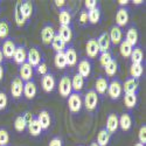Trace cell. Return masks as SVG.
<instances>
[{"mask_svg": "<svg viewBox=\"0 0 146 146\" xmlns=\"http://www.w3.org/2000/svg\"><path fill=\"white\" fill-rule=\"evenodd\" d=\"M72 88H71V77L68 74H64L62 77H61L60 82H58V92L60 95L64 97V98H68L69 95L71 94Z\"/></svg>", "mask_w": 146, "mask_h": 146, "instance_id": "obj_1", "label": "cell"}, {"mask_svg": "<svg viewBox=\"0 0 146 146\" xmlns=\"http://www.w3.org/2000/svg\"><path fill=\"white\" fill-rule=\"evenodd\" d=\"M82 97L78 92H71L68 97V108H69V110L70 112L72 113H77L81 111V109H82Z\"/></svg>", "mask_w": 146, "mask_h": 146, "instance_id": "obj_2", "label": "cell"}, {"mask_svg": "<svg viewBox=\"0 0 146 146\" xmlns=\"http://www.w3.org/2000/svg\"><path fill=\"white\" fill-rule=\"evenodd\" d=\"M98 105V94H97L94 89L87 91L84 95V106L88 111H94Z\"/></svg>", "mask_w": 146, "mask_h": 146, "instance_id": "obj_3", "label": "cell"}, {"mask_svg": "<svg viewBox=\"0 0 146 146\" xmlns=\"http://www.w3.org/2000/svg\"><path fill=\"white\" fill-rule=\"evenodd\" d=\"M106 91H108L109 96H110V98L116 101L121 96V94H123V86H121L119 80H112L110 83H109Z\"/></svg>", "mask_w": 146, "mask_h": 146, "instance_id": "obj_4", "label": "cell"}, {"mask_svg": "<svg viewBox=\"0 0 146 146\" xmlns=\"http://www.w3.org/2000/svg\"><path fill=\"white\" fill-rule=\"evenodd\" d=\"M41 62H42V55L40 50L35 47L31 48L27 53V63H29L34 68V67H38Z\"/></svg>", "mask_w": 146, "mask_h": 146, "instance_id": "obj_5", "label": "cell"}, {"mask_svg": "<svg viewBox=\"0 0 146 146\" xmlns=\"http://www.w3.org/2000/svg\"><path fill=\"white\" fill-rule=\"evenodd\" d=\"M130 19V14H129V9L126 7H119L117 13H116V23L117 26L120 28L123 26H126Z\"/></svg>", "mask_w": 146, "mask_h": 146, "instance_id": "obj_6", "label": "cell"}, {"mask_svg": "<svg viewBox=\"0 0 146 146\" xmlns=\"http://www.w3.org/2000/svg\"><path fill=\"white\" fill-rule=\"evenodd\" d=\"M23 92V82L20 77H15L11 83V94L13 96V98L18 100L22 96Z\"/></svg>", "mask_w": 146, "mask_h": 146, "instance_id": "obj_7", "label": "cell"}, {"mask_svg": "<svg viewBox=\"0 0 146 146\" xmlns=\"http://www.w3.org/2000/svg\"><path fill=\"white\" fill-rule=\"evenodd\" d=\"M77 74L83 78H88L91 74V62L88 58H83L80 61L77 66Z\"/></svg>", "mask_w": 146, "mask_h": 146, "instance_id": "obj_8", "label": "cell"}, {"mask_svg": "<svg viewBox=\"0 0 146 146\" xmlns=\"http://www.w3.org/2000/svg\"><path fill=\"white\" fill-rule=\"evenodd\" d=\"M15 43L12 39H6L3 43V47L0 48L3 52V55L4 57L6 58H13V55H14V52H15Z\"/></svg>", "mask_w": 146, "mask_h": 146, "instance_id": "obj_9", "label": "cell"}, {"mask_svg": "<svg viewBox=\"0 0 146 146\" xmlns=\"http://www.w3.org/2000/svg\"><path fill=\"white\" fill-rule=\"evenodd\" d=\"M55 31L54 27L50 25H46L42 29H41V40L44 44H50L54 36H55Z\"/></svg>", "mask_w": 146, "mask_h": 146, "instance_id": "obj_10", "label": "cell"}, {"mask_svg": "<svg viewBox=\"0 0 146 146\" xmlns=\"http://www.w3.org/2000/svg\"><path fill=\"white\" fill-rule=\"evenodd\" d=\"M19 74H20V76H19V77L22 80V82H23V81H25V82L31 81V80H32V77H33V74H34L33 67H32L29 63L25 62L23 64H21V66H20Z\"/></svg>", "mask_w": 146, "mask_h": 146, "instance_id": "obj_11", "label": "cell"}, {"mask_svg": "<svg viewBox=\"0 0 146 146\" xmlns=\"http://www.w3.org/2000/svg\"><path fill=\"white\" fill-rule=\"evenodd\" d=\"M13 60H14V62L19 66L27 62V52H26L25 46H17L14 55H13Z\"/></svg>", "mask_w": 146, "mask_h": 146, "instance_id": "obj_12", "label": "cell"}, {"mask_svg": "<svg viewBox=\"0 0 146 146\" xmlns=\"http://www.w3.org/2000/svg\"><path fill=\"white\" fill-rule=\"evenodd\" d=\"M36 92H38V89H36V84L34 81H28L26 83H23V96L26 97L27 100H33L36 96Z\"/></svg>", "mask_w": 146, "mask_h": 146, "instance_id": "obj_13", "label": "cell"}, {"mask_svg": "<svg viewBox=\"0 0 146 146\" xmlns=\"http://www.w3.org/2000/svg\"><path fill=\"white\" fill-rule=\"evenodd\" d=\"M41 84H42V89L46 92H52L55 88V77H54V75L49 74V72L43 75Z\"/></svg>", "mask_w": 146, "mask_h": 146, "instance_id": "obj_14", "label": "cell"}, {"mask_svg": "<svg viewBox=\"0 0 146 146\" xmlns=\"http://www.w3.org/2000/svg\"><path fill=\"white\" fill-rule=\"evenodd\" d=\"M119 125H118V116L116 113H110L106 118V126L105 130L110 133H115L118 130Z\"/></svg>", "mask_w": 146, "mask_h": 146, "instance_id": "obj_15", "label": "cell"}, {"mask_svg": "<svg viewBox=\"0 0 146 146\" xmlns=\"http://www.w3.org/2000/svg\"><path fill=\"white\" fill-rule=\"evenodd\" d=\"M96 41H97V44H98L100 53L109 52V48H110L111 42H110V39H109V34L108 33H102Z\"/></svg>", "mask_w": 146, "mask_h": 146, "instance_id": "obj_16", "label": "cell"}, {"mask_svg": "<svg viewBox=\"0 0 146 146\" xmlns=\"http://www.w3.org/2000/svg\"><path fill=\"white\" fill-rule=\"evenodd\" d=\"M64 56L67 60V66L69 67H74L77 63V53L75 50V48L72 46H69L66 48L64 50Z\"/></svg>", "mask_w": 146, "mask_h": 146, "instance_id": "obj_17", "label": "cell"}, {"mask_svg": "<svg viewBox=\"0 0 146 146\" xmlns=\"http://www.w3.org/2000/svg\"><path fill=\"white\" fill-rule=\"evenodd\" d=\"M121 86H123V91H125V94H137L139 83H138V80L127 78L125 83L121 84Z\"/></svg>", "mask_w": 146, "mask_h": 146, "instance_id": "obj_18", "label": "cell"}, {"mask_svg": "<svg viewBox=\"0 0 146 146\" xmlns=\"http://www.w3.org/2000/svg\"><path fill=\"white\" fill-rule=\"evenodd\" d=\"M86 52H87V55L89 57H96L97 55L100 54V49H98V44H97V41L96 39H90L88 40L87 44H86Z\"/></svg>", "mask_w": 146, "mask_h": 146, "instance_id": "obj_19", "label": "cell"}, {"mask_svg": "<svg viewBox=\"0 0 146 146\" xmlns=\"http://www.w3.org/2000/svg\"><path fill=\"white\" fill-rule=\"evenodd\" d=\"M109 39H110V42H112L115 46L119 44L121 42V39H123V32H121V28H119L118 26H113L110 29Z\"/></svg>", "mask_w": 146, "mask_h": 146, "instance_id": "obj_20", "label": "cell"}, {"mask_svg": "<svg viewBox=\"0 0 146 146\" xmlns=\"http://www.w3.org/2000/svg\"><path fill=\"white\" fill-rule=\"evenodd\" d=\"M20 12L25 21L28 20L33 15V4L31 1H23V3L20 1Z\"/></svg>", "mask_w": 146, "mask_h": 146, "instance_id": "obj_21", "label": "cell"}, {"mask_svg": "<svg viewBox=\"0 0 146 146\" xmlns=\"http://www.w3.org/2000/svg\"><path fill=\"white\" fill-rule=\"evenodd\" d=\"M58 21L61 26H70L71 23V14L69 8H62L58 13Z\"/></svg>", "mask_w": 146, "mask_h": 146, "instance_id": "obj_22", "label": "cell"}, {"mask_svg": "<svg viewBox=\"0 0 146 146\" xmlns=\"http://www.w3.org/2000/svg\"><path fill=\"white\" fill-rule=\"evenodd\" d=\"M57 35L62 39L66 43L70 42L71 39H72V31H71V27L70 26H60L58 28V32H57Z\"/></svg>", "mask_w": 146, "mask_h": 146, "instance_id": "obj_23", "label": "cell"}, {"mask_svg": "<svg viewBox=\"0 0 146 146\" xmlns=\"http://www.w3.org/2000/svg\"><path fill=\"white\" fill-rule=\"evenodd\" d=\"M108 86H109V82L105 77H102L100 76L96 80V83H95V91L100 95H104L108 90Z\"/></svg>", "mask_w": 146, "mask_h": 146, "instance_id": "obj_24", "label": "cell"}, {"mask_svg": "<svg viewBox=\"0 0 146 146\" xmlns=\"http://www.w3.org/2000/svg\"><path fill=\"white\" fill-rule=\"evenodd\" d=\"M38 121H39V124L41 125L42 130H47L48 127L50 126V115L48 111L46 110H42L39 115H38Z\"/></svg>", "mask_w": 146, "mask_h": 146, "instance_id": "obj_25", "label": "cell"}, {"mask_svg": "<svg viewBox=\"0 0 146 146\" xmlns=\"http://www.w3.org/2000/svg\"><path fill=\"white\" fill-rule=\"evenodd\" d=\"M131 61L133 64H141V62L144 61V53L140 47H133L132 53L130 55Z\"/></svg>", "mask_w": 146, "mask_h": 146, "instance_id": "obj_26", "label": "cell"}, {"mask_svg": "<svg viewBox=\"0 0 146 146\" xmlns=\"http://www.w3.org/2000/svg\"><path fill=\"white\" fill-rule=\"evenodd\" d=\"M118 125L123 131H129L132 125V118L130 113H123L118 118Z\"/></svg>", "mask_w": 146, "mask_h": 146, "instance_id": "obj_27", "label": "cell"}, {"mask_svg": "<svg viewBox=\"0 0 146 146\" xmlns=\"http://www.w3.org/2000/svg\"><path fill=\"white\" fill-rule=\"evenodd\" d=\"M138 39H139L138 31H137L135 27L129 28V29H127V32H126V38H125V41H127L132 47H135V46L138 43Z\"/></svg>", "mask_w": 146, "mask_h": 146, "instance_id": "obj_28", "label": "cell"}, {"mask_svg": "<svg viewBox=\"0 0 146 146\" xmlns=\"http://www.w3.org/2000/svg\"><path fill=\"white\" fill-rule=\"evenodd\" d=\"M27 127H28V131L31 133V136H33V137H38L41 133V131H42V127L39 124V121H38L36 118H33L29 121V123L27 124Z\"/></svg>", "mask_w": 146, "mask_h": 146, "instance_id": "obj_29", "label": "cell"}, {"mask_svg": "<svg viewBox=\"0 0 146 146\" xmlns=\"http://www.w3.org/2000/svg\"><path fill=\"white\" fill-rule=\"evenodd\" d=\"M52 47H53V49L56 52V53H60V52H64V49L67 48V43L60 38V36L57 34H55L54 36V39L52 41Z\"/></svg>", "mask_w": 146, "mask_h": 146, "instance_id": "obj_30", "label": "cell"}, {"mask_svg": "<svg viewBox=\"0 0 146 146\" xmlns=\"http://www.w3.org/2000/svg\"><path fill=\"white\" fill-rule=\"evenodd\" d=\"M83 87H84V78L82 76L76 74L71 77V88L75 92L81 91L83 89Z\"/></svg>", "mask_w": 146, "mask_h": 146, "instance_id": "obj_31", "label": "cell"}, {"mask_svg": "<svg viewBox=\"0 0 146 146\" xmlns=\"http://www.w3.org/2000/svg\"><path fill=\"white\" fill-rule=\"evenodd\" d=\"M109 141H110V133H109L105 129H102L98 135H97V144H98V146H106L109 144Z\"/></svg>", "mask_w": 146, "mask_h": 146, "instance_id": "obj_32", "label": "cell"}, {"mask_svg": "<svg viewBox=\"0 0 146 146\" xmlns=\"http://www.w3.org/2000/svg\"><path fill=\"white\" fill-rule=\"evenodd\" d=\"M88 19H89V23H91V25H96V23L100 22V20H101V8H100V6L88 12Z\"/></svg>", "mask_w": 146, "mask_h": 146, "instance_id": "obj_33", "label": "cell"}, {"mask_svg": "<svg viewBox=\"0 0 146 146\" xmlns=\"http://www.w3.org/2000/svg\"><path fill=\"white\" fill-rule=\"evenodd\" d=\"M54 63H55L56 68H58V69H64L67 67V60L64 56V52H60V53L55 54Z\"/></svg>", "mask_w": 146, "mask_h": 146, "instance_id": "obj_34", "label": "cell"}, {"mask_svg": "<svg viewBox=\"0 0 146 146\" xmlns=\"http://www.w3.org/2000/svg\"><path fill=\"white\" fill-rule=\"evenodd\" d=\"M117 69H118V63L116 60H111L105 67H104V70H105V74L109 76V77H113L117 72Z\"/></svg>", "mask_w": 146, "mask_h": 146, "instance_id": "obj_35", "label": "cell"}, {"mask_svg": "<svg viewBox=\"0 0 146 146\" xmlns=\"http://www.w3.org/2000/svg\"><path fill=\"white\" fill-rule=\"evenodd\" d=\"M144 72V67L143 64H131V68H130V75H131V78H135V80H138L141 77Z\"/></svg>", "mask_w": 146, "mask_h": 146, "instance_id": "obj_36", "label": "cell"}, {"mask_svg": "<svg viewBox=\"0 0 146 146\" xmlns=\"http://www.w3.org/2000/svg\"><path fill=\"white\" fill-rule=\"evenodd\" d=\"M132 49H133V47L125 40H121V42L119 43V52H120L121 56L130 57V55L132 53Z\"/></svg>", "mask_w": 146, "mask_h": 146, "instance_id": "obj_37", "label": "cell"}, {"mask_svg": "<svg viewBox=\"0 0 146 146\" xmlns=\"http://www.w3.org/2000/svg\"><path fill=\"white\" fill-rule=\"evenodd\" d=\"M137 101H138L137 94H125V96H124V103L127 109L135 108L137 104Z\"/></svg>", "mask_w": 146, "mask_h": 146, "instance_id": "obj_38", "label": "cell"}, {"mask_svg": "<svg viewBox=\"0 0 146 146\" xmlns=\"http://www.w3.org/2000/svg\"><path fill=\"white\" fill-rule=\"evenodd\" d=\"M14 127H15V130L18 132H23V131L26 130L27 121H26L25 117H23V115L22 116H18L15 118V120H14Z\"/></svg>", "mask_w": 146, "mask_h": 146, "instance_id": "obj_39", "label": "cell"}, {"mask_svg": "<svg viewBox=\"0 0 146 146\" xmlns=\"http://www.w3.org/2000/svg\"><path fill=\"white\" fill-rule=\"evenodd\" d=\"M14 19H15V22L19 27L23 26V23H25V19L22 18V14L20 12V1L17 3L15 5V12H14Z\"/></svg>", "mask_w": 146, "mask_h": 146, "instance_id": "obj_40", "label": "cell"}, {"mask_svg": "<svg viewBox=\"0 0 146 146\" xmlns=\"http://www.w3.org/2000/svg\"><path fill=\"white\" fill-rule=\"evenodd\" d=\"M9 33V26H8V22L3 20L0 21V39H6L7 35Z\"/></svg>", "mask_w": 146, "mask_h": 146, "instance_id": "obj_41", "label": "cell"}, {"mask_svg": "<svg viewBox=\"0 0 146 146\" xmlns=\"http://www.w3.org/2000/svg\"><path fill=\"white\" fill-rule=\"evenodd\" d=\"M111 60H112V55H111L110 52L101 53V55H100V63H101L102 67H105Z\"/></svg>", "mask_w": 146, "mask_h": 146, "instance_id": "obj_42", "label": "cell"}, {"mask_svg": "<svg viewBox=\"0 0 146 146\" xmlns=\"http://www.w3.org/2000/svg\"><path fill=\"white\" fill-rule=\"evenodd\" d=\"M9 143V135L5 129H0V146H7Z\"/></svg>", "mask_w": 146, "mask_h": 146, "instance_id": "obj_43", "label": "cell"}, {"mask_svg": "<svg viewBox=\"0 0 146 146\" xmlns=\"http://www.w3.org/2000/svg\"><path fill=\"white\" fill-rule=\"evenodd\" d=\"M80 23L82 26H86L89 23V19H88V11L82 9L81 14H80Z\"/></svg>", "mask_w": 146, "mask_h": 146, "instance_id": "obj_44", "label": "cell"}, {"mask_svg": "<svg viewBox=\"0 0 146 146\" xmlns=\"http://www.w3.org/2000/svg\"><path fill=\"white\" fill-rule=\"evenodd\" d=\"M98 1H96V0H86L84 1V7H86V11H91L96 7H98Z\"/></svg>", "mask_w": 146, "mask_h": 146, "instance_id": "obj_45", "label": "cell"}, {"mask_svg": "<svg viewBox=\"0 0 146 146\" xmlns=\"http://www.w3.org/2000/svg\"><path fill=\"white\" fill-rule=\"evenodd\" d=\"M138 138H139V143L140 144H146V125L144 124L140 130H139V133H138Z\"/></svg>", "mask_w": 146, "mask_h": 146, "instance_id": "obj_46", "label": "cell"}, {"mask_svg": "<svg viewBox=\"0 0 146 146\" xmlns=\"http://www.w3.org/2000/svg\"><path fill=\"white\" fill-rule=\"evenodd\" d=\"M7 103H8L7 95L5 92H0V110H4V109H6Z\"/></svg>", "mask_w": 146, "mask_h": 146, "instance_id": "obj_47", "label": "cell"}, {"mask_svg": "<svg viewBox=\"0 0 146 146\" xmlns=\"http://www.w3.org/2000/svg\"><path fill=\"white\" fill-rule=\"evenodd\" d=\"M36 68H38V72H39L40 75H46V74H48V67H47L46 62H43V61H42V62H41L38 67H36Z\"/></svg>", "mask_w": 146, "mask_h": 146, "instance_id": "obj_48", "label": "cell"}, {"mask_svg": "<svg viewBox=\"0 0 146 146\" xmlns=\"http://www.w3.org/2000/svg\"><path fill=\"white\" fill-rule=\"evenodd\" d=\"M49 146H62V139L55 137L49 141Z\"/></svg>", "mask_w": 146, "mask_h": 146, "instance_id": "obj_49", "label": "cell"}, {"mask_svg": "<svg viewBox=\"0 0 146 146\" xmlns=\"http://www.w3.org/2000/svg\"><path fill=\"white\" fill-rule=\"evenodd\" d=\"M54 4H55V6H56V7H58V8L62 9V8H64V6H66L67 1H64V0H55Z\"/></svg>", "mask_w": 146, "mask_h": 146, "instance_id": "obj_50", "label": "cell"}, {"mask_svg": "<svg viewBox=\"0 0 146 146\" xmlns=\"http://www.w3.org/2000/svg\"><path fill=\"white\" fill-rule=\"evenodd\" d=\"M118 4H119L121 7H125V6L129 4V1H127V0H119V1H118Z\"/></svg>", "mask_w": 146, "mask_h": 146, "instance_id": "obj_51", "label": "cell"}, {"mask_svg": "<svg viewBox=\"0 0 146 146\" xmlns=\"http://www.w3.org/2000/svg\"><path fill=\"white\" fill-rule=\"evenodd\" d=\"M3 76H4V67L0 66V81L3 80Z\"/></svg>", "mask_w": 146, "mask_h": 146, "instance_id": "obj_52", "label": "cell"}, {"mask_svg": "<svg viewBox=\"0 0 146 146\" xmlns=\"http://www.w3.org/2000/svg\"><path fill=\"white\" fill-rule=\"evenodd\" d=\"M144 1H143V0H133V4H135V5H141Z\"/></svg>", "mask_w": 146, "mask_h": 146, "instance_id": "obj_53", "label": "cell"}, {"mask_svg": "<svg viewBox=\"0 0 146 146\" xmlns=\"http://www.w3.org/2000/svg\"><path fill=\"white\" fill-rule=\"evenodd\" d=\"M3 61H4V55H3V52H1V49H0V66H1Z\"/></svg>", "mask_w": 146, "mask_h": 146, "instance_id": "obj_54", "label": "cell"}, {"mask_svg": "<svg viewBox=\"0 0 146 146\" xmlns=\"http://www.w3.org/2000/svg\"><path fill=\"white\" fill-rule=\"evenodd\" d=\"M90 146H98V144H97L96 141H94V143H91V144H90Z\"/></svg>", "mask_w": 146, "mask_h": 146, "instance_id": "obj_55", "label": "cell"}, {"mask_svg": "<svg viewBox=\"0 0 146 146\" xmlns=\"http://www.w3.org/2000/svg\"><path fill=\"white\" fill-rule=\"evenodd\" d=\"M135 146H145V145H144V144H140V143H137Z\"/></svg>", "mask_w": 146, "mask_h": 146, "instance_id": "obj_56", "label": "cell"}]
</instances>
